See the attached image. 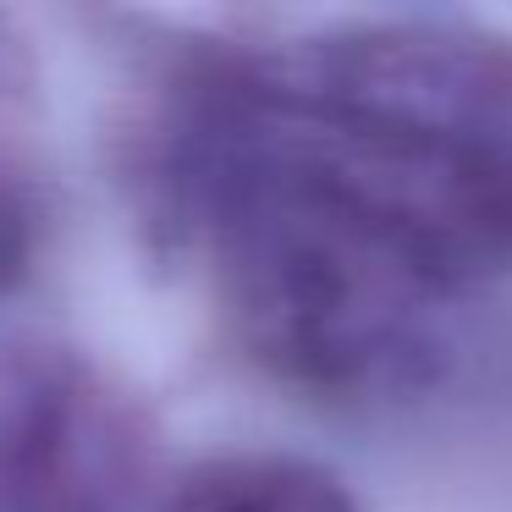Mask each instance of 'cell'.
<instances>
[{"mask_svg":"<svg viewBox=\"0 0 512 512\" xmlns=\"http://www.w3.org/2000/svg\"><path fill=\"white\" fill-rule=\"evenodd\" d=\"M28 50H23V39H12V28L0 23V94L6 89H23L28 83Z\"/></svg>","mask_w":512,"mask_h":512,"instance_id":"277c9868","label":"cell"},{"mask_svg":"<svg viewBox=\"0 0 512 512\" xmlns=\"http://www.w3.org/2000/svg\"><path fill=\"white\" fill-rule=\"evenodd\" d=\"M50 248V193L17 155H0V303L39 276Z\"/></svg>","mask_w":512,"mask_h":512,"instance_id":"3957f363","label":"cell"},{"mask_svg":"<svg viewBox=\"0 0 512 512\" xmlns=\"http://www.w3.org/2000/svg\"><path fill=\"white\" fill-rule=\"evenodd\" d=\"M160 512H364L342 474L281 452H226L193 463Z\"/></svg>","mask_w":512,"mask_h":512,"instance_id":"7a4b0ae2","label":"cell"},{"mask_svg":"<svg viewBox=\"0 0 512 512\" xmlns=\"http://www.w3.org/2000/svg\"><path fill=\"white\" fill-rule=\"evenodd\" d=\"M155 474L144 402L78 347L0 353V512H133Z\"/></svg>","mask_w":512,"mask_h":512,"instance_id":"6da1fadb","label":"cell"}]
</instances>
